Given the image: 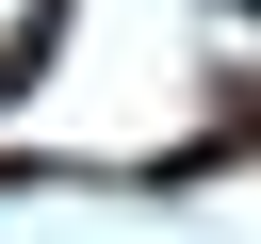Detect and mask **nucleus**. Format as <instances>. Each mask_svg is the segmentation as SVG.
Instances as JSON below:
<instances>
[{
    "instance_id": "obj_1",
    "label": "nucleus",
    "mask_w": 261,
    "mask_h": 244,
    "mask_svg": "<svg viewBox=\"0 0 261 244\" xmlns=\"http://www.w3.org/2000/svg\"><path fill=\"white\" fill-rule=\"evenodd\" d=\"M228 16H261V0H228Z\"/></svg>"
}]
</instances>
